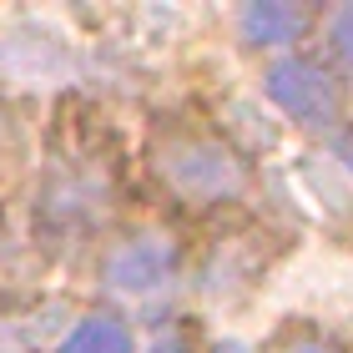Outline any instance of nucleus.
<instances>
[{"instance_id":"1","label":"nucleus","mask_w":353,"mask_h":353,"mask_svg":"<svg viewBox=\"0 0 353 353\" xmlns=\"http://www.w3.org/2000/svg\"><path fill=\"white\" fill-rule=\"evenodd\" d=\"M167 176L192 202H222L232 192H243V162L222 141H182L167 157Z\"/></svg>"},{"instance_id":"2","label":"nucleus","mask_w":353,"mask_h":353,"mask_svg":"<svg viewBox=\"0 0 353 353\" xmlns=\"http://www.w3.org/2000/svg\"><path fill=\"white\" fill-rule=\"evenodd\" d=\"M263 86H268V96L293 121L328 126L333 117H339V91H333V81L313 66V61H303V56H288V61H278V66H268Z\"/></svg>"},{"instance_id":"3","label":"nucleus","mask_w":353,"mask_h":353,"mask_svg":"<svg viewBox=\"0 0 353 353\" xmlns=\"http://www.w3.org/2000/svg\"><path fill=\"white\" fill-rule=\"evenodd\" d=\"M172 272H176V248L162 243V237H137V243L111 252L106 283L117 293H157V288L172 283Z\"/></svg>"},{"instance_id":"4","label":"nucleus","mask_w":353,"mask_h":353,"mask_svg":"<svg viewBox=\"0 0 353 353\" xmlns=\"http://www.w3.org/2000/svg\"><path fill=\"white\" fill-rule=\"evenodd\" d=\"M298 30H303V10L283 6V0H258L243 10V36L252 46H288L298 41Z\"/></svg>"},{"instance_id":"5","label":"nucleus","mask_w":353,"mask_h":353,"mask_svg":"<svg viewBox=\"0 0 353 353\" xmlns=\"http://www.w3.org/2000/svg\"><path fill=\"white\" fill-rule=\"evenodd\" d=\"M126 348H132V333L117 318H81L61 343V353H126Z\"/></svg>"},{"instance_id":"6","label":"nucleus","mask_w":353,"mask_h":353,"mask_svg":"<svg viewBox=\"0 0 353 353\" xmlns=\"http://www.w3.org/2000/svg\"><path fill=\"white\" fill-rule=\"evenodd\" d=\"M328 36H333V51L343 56V66H353V6H343L339 15H333Z\"/></svg>"},{"instance_id":"7","label":"nucleus","mask_w":353,"mask_h":353,"mask_svg":"<svg viewBox=\"0 0 353 353\" xmlns=\"http://www.w3.org/2000/svg\"><path fill=\"white\" fill-rule=\"evenodd\" d=\"M339 157H343V162L353 167V132H348V137H339Z\"/></svg>"},{"instance_id":"8","label":"nucleus","mask_w":353,"mask_h":353,"mask_svg":"<svg viewBox=\"0 0 353 353\" xmlns=\"http://www.w3.org/2000/svg\"><path fill=\"white\" fill-rule=\"evenodd\" d=\"M152 353H187V348H182V343H172V339H167V343H157Z\"/></svg>"},{"instance_id":"9","label":"nucleus","mask_w":353,"mask_h":353,"mask_svg":"<svg viewBox=\"0 0 353 353\" xmlns=\"http://www.w3.org/2000/svg\"><path fill=\"white\" fill-rule=\"evenodd\" d=\"M212 353H248V348H243V343H217Z\"/></svg>"},{"instance_id":"10","label":"nucleus","mask_w":353,"mask_h":353,"mask_svg":"<svg viewBox=\"0 0 353 353\" xmlns=\"http://www.w3.org/2000/svg\"><path fill=\"white\" fill-rule=\"evenodd\" d=\"M293 353H333V348H323V343H303V348H293Z\"/></svg>"}]
</instances>
